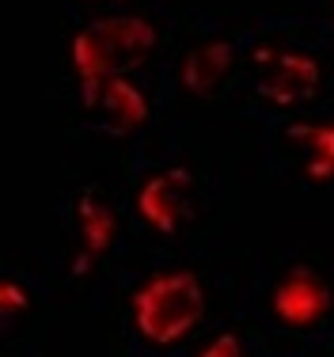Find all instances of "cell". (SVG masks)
Returning a JSON list of instances; mask_svg holds the SVG:
<instances>
[{
  "mask_svg": "<svg viewBox=\"0 0 334 357\" xmlns=\"http://www.w3.org/2000/svg\"><path fill=\"white\" fill-rule=\"evenodd\" d=\"M334 91V46L301 8L262 12L247 50L236 107L220 130L247 122H270L319 103Z\"/></svg>",
  "mask_w": 334,
  "mask_h": 357,
  "instance_id": "obj_5",
  "label": "cell"
},
{
  "mask_svg": "<svg viewBox=\"0 0 334 357\" xmlns=\"http://www.w3.org/2000/svg\"><path fill=\"white\" fill-rule=\"evenodd\" d=\"M144 251L149 243L137 228L122 160L91 152L68 160L50 190V243L38 251L65 308L107 316Z\"/></svg>",
  "mask_w": 334,
  "mask_h": 357,
  "instance_id": "obj_2",
  "label": "cell"
},
{
  "mask_svg": "<svg viewBox=\"0 0 334 357\" xmlns=\"http://www.w3.org/2000/svg\"><path fill=\"white\" fill-rule=\"evenodd\" d=\"M61 141L91 156H126L167 122L160 76H110V80L57 88Z\"/></svg>",
  "mask_w": 334,
  "mask_h": 357,
  "instance_id": "obj_9",
  "label": "cell"
},
{
  "mask_svg": "<svg viewBox=\"0 0 334 357\" xmlns=\"http://www.w3.org/2000/svg\"><path fill=\"white\" fill-rule=\"evenodd\" d=\"M0 357H65L57 350V342H38V346H12V350H0Z\"/></svg>",
  "mask_w": 334,
  "mask_h": 357,
  "instance_id": "obj_14",
  "label": "cell"
},
{
  "mask_svg": "<svg viewBox=\"0 0 334 357\" xmlns=\"http://www.w3.org/2000/svg\"><path fill=\"white\" fill-rule=\"evenodd\" d=\"M61 289L38 251H8L0 266V350L57 342Z\"/></svg>",
  "mask_w": 334,
  "mask_h": 357,
  "instance_id": "obj_10",
  "label": "cell"
},
{
  "mask_svg": "<svg viewBox=\"0 0 334 357\" xmlns=\"http://www.w3.org/2000/svg\"><path fill=\"white\" fill-rule=\"evenodd\" d=\"M122 160L144 243L171 255H232L243 232L247 172L228 130L167 118Z\"/></svg>",
  "mask_w": 334,
  "mask_h": 357,
  "instance_id": "obj_1",
  "label": "cell"
},
{
  "mask_svg": "<svg viewBox=\"0 0 334 357\" xmlns=\"http://www.w3.org/2000/svg\"><path fill=\"white\" fill-rule=\"evenodd\" d=\"M171 0H57L61 20H88V15H110V12H137V8H156Z\"/></svg>",
  "mask_w": 334,
  "mask_h": 357,
  "instance_id": "obj_12",
  "label": "cell"
},
{
  "mask_svg": "<svg viewBox=\"0 0 334 357\" xmlns=\"http://www.w3.org/2000/svg\"><path fill=\"white\" fill-rule=\"evenodd\" d=\"M186 8V0H171L137 12L61 20V65L54 88H80L110 76H160Z\"/></svg>",
  "mask_w": 334,
  "mask_h": 357,
  "instance_id": "obj_7",
  "label": "cell"
},
{
  "mask_svg": "<svg viewBox=\"0 0 334 357\" xmlns=\"http://www.w3.org/2000/svg\"><path fill=\"white\" fill-rule=\"evenodd\" d=\"M232 308L278 357H334V236L293 228L243 251Z\"/></svg>",
  "mask_w": 334,
  "mask_h": 357,
  "instance_id": "obj_4",
  "label": "cell"
},
{
  "mask_svg": "<svg viewBox=\"0 0 334 357\" xmlns=\"http://www.w3.org/2000/svg\"><path fill=\"white\" fill-rule=\"evenodd\" d=\"M259 23V8H186L160 73L167 118H198L213 126L228 122Z\"/></svg>",
  "mask_w": 334,
  "mask_h": 357,
  "instance_id": "obj_6",
  "label": "cell"
},
{
  "mask_svg": "<svg viewBox=\"0 0 334 357\" xmlns=\"http://www.w3.org/2000/svg\"><path fill=\"white\" fill-rule=\"evenodd\" d=\"M232 255L144 251L118 289L110 316V357H183L236 296Z\"/></svg>",
  "mask_w": 334,
  "mask_h": 357,
  "instance_id": "obj_3",
  "label": "cell"
},
{
  "mask_svg": "<svg viewBox=\"0 0 334 357\" xmlns=\"http://www.w3.org/2000/svg\"><path fill=\"white\" fill-rule=\"evenodd\" d=\"M183 357H278V354L262 342V335L236 308H228Z\"/></svg>",
  "mask_w": 334,
  "mask_h": 357,
  "instance_id": "obj_11",
  "label": "cell"
},
{
  "mask_svg": "<svg viewBox=\"0 0 334 357\" xmlns=\"http://www.w3.org/2000/svg\"><path fill=\"white\" fill-rule=\"evenodd\" d=\"M301 12L308 15V20L319 23V31L331 38V46H334V0H301Z\"/></svg>",
  "mask_w": 334,
  "mask_h": 357,
  "instance_id": "obj_13",
  "label": "cell"
},
{
  "mask_svg": "<svg viewBox=\"0 0 334 357\" xmlns=\"http://www.w3.org/2000/svg\"><path fill=\"white\" fill-rule=\"evenodd\" d=\"M228 133L251 183L293 194H334V91L296 114L232 126Z\"/></svg>",
  "mask_w": 334,
  "mask_h": 357,
  "instance_id": "obj_8",
  "label": "cell"
}]
</instances>
